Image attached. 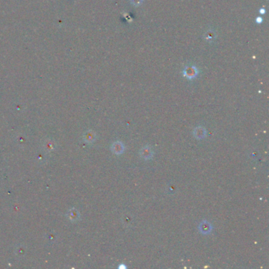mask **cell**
<instances>
[{
    "mask_svg": "<svg viewBox=\"0 0 269 269\" xmlns=\"http://www.w3.org/2000/svg\"><path fill=\"white\" fill-rule=\"evenodd\" d=\"M199 74L198 69L195 66H187L182 71V74L189 80H193Z\"/></svg>",
    "mask_w": 269,
    "mask_h": 269,
    "instance_id": "obj_1",
    "label": "cell"
},
{
    "mask_svg": "<svg viewBox=\"0 0 269 269\" xmlns=\"http://www.w3.org/2000/svg\"><path fill=\"white\" fill-rule=\"evenodd\" d=\"M213 226L211 223L207 220H203L199 224V231L203 235H209L212 231Z\"/></svg>",
    "mask_w": 269,
    "mask_h": 269,
    "instance_id": "obj_2",
    "label": "cell"
},
{
    "mask_svg": "<svg viewBox=\"0 0 269 269\" xmlns=\"http://www.w3.org/2000/svg\"><path fill=\"white\" fill-rule=\"evenodd\" d=\"M140 155L142 159H145V160H148L151 159L153 157V150L151 148V146L145 145L143 147L140 151Z\"/></svg>",
    "mask_w": 269,
    "mask_h": 269,
    "instance_id": "obj_3",
    "label": "cell"
},
{
    "mask_svg": "<svg viewBox=\"0 0 269 269\" xmlns=\"http://www.w3.org/2000/svg\"><path fill=\"white\" fill-rule=\"evenodd\" d=\"M111 149L115 154L121 155L125 151V145L121 141H115L112 144Z\"/></svg>",
    "mask_w": 269,
    "mask_h": 269,
    "instance_id": "obj_4",
    "label": "cell"
},
{
    "mask_svg": "<svg viewBox=\"0 0 269 269\" xmlns=\"http://www.w3.org/2000/svg\"><path fill=\"white\" fill-rule=\"evenodd\" d=\"M193 134H194V137L196 139H198V140H201V139H204L206 137V134H207V130L204 127L201 126H197L193 131Z\"/></svg>",
    "mask_w": 269,
    "mask_h": 269,
    "instance_id": "obj_5",
    "label": "cell"
},
{
    "mask_svg": "<svg viewBox=\"0 0 269 269\" xmlns=\"http://www.w3.org/2000/svg\"><path fill=\"white\" fill-rule=\"evenodd\" d=\"M83 139L85 142L89 143V144H92L94 142L96 139V135L95 134L94 131L93 130H88L87 132L84 133L83 135Z\"/></svg>",
    "mask_w": 269,
    "mask_h": 269,
    "instance_id": "obj_6",
    "label": "cell"
},
{
    "mask_svg": "<svg viewBox=\"0 0 269 269\" xmlns=\"http://www.w3.org/2000/svg\"><path fill=\"white\" fill-rule=\"evenodd\" d=\"M68 217L71 221H77L80 218V213L78 212L77 209L72 208L68 212Z\"/></svg>",
    "mask_w": 269,
    "mask_h": 269,
    "instance_id": "obj_7",
    "label": "cell"
},
{
    "mask_svg": "<svg viewBox=\"0 0 269 269\" xmlns=\"http://www.w3.org/2000/svg\"><path fill=\"white\" fill-rule=\"evenodd\" d=\"M54 147H55V144H54L52 141H48V142L46 143V144H45V148H46V150H48V151H52V150H53Z\"/></svg>",
    "mask_w": 269,
    "mask_h": 269,
    "instance_id": "obj_8",
    "label": "cell"
},
{
    "mask_svg": "<svg viewBox=\"0 0 269 269\" xmlns=\"http://www.w3.org/2000/svg\"><path fill=\"white\" fill-rule=\"evenodd\" d=\"M143 0H131V2H132L134 5L135 6H139L142 3Z\"/></svg>",
    "mask_w": 269,
    "mask_h": 269,
    "instance_id": "obj_9",
    "label": "cell"
},
{
    "mask_svg": "<svg viewBox=\"0 0 269 269\" xmlns=\"http://www.w3.org/2000/svg\"><path fill=\"white\" fill-rule=\"evenodd\" d=\"M256 22H257V24H261V22H263V18L261 17H257V19H256Z\"/></svg>",
    "mask_w": 269,
    "mask_h": 269,
    "instance_id": "obj_10",
    "label": "cell"
},
{
    "mask_svg": "<svg viewBox=\"0 0 269 269\" xmlns=\"http://www.w3.org/2000/svg\"><path fill=\"white\" fill-rule=\"evenodd\" d=\"M260 14H265V10H264V9H263V8H261V10H260Z\"/></svg>",
    "mask_w": 269,
    "mask_h": 269,
    "instance_id": "obj_11",
    "label": "cell"
}]
</instances>
